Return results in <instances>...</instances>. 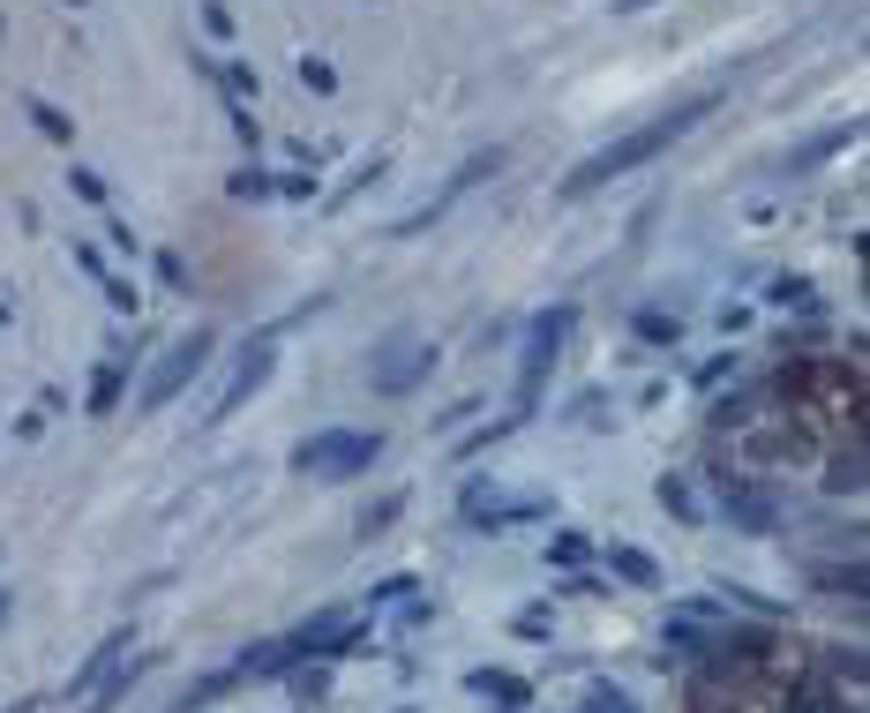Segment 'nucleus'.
I'll use <instances>...</instances> for the list:
<instances>
[{
	"instance_id": "nucleus-1",
	"label": "nucleus",
	"mask_w": 870,
	"mask_h": 713,
	"mask_svg": "<svg viewBox=\"0 0 870 713\" xmlns=\"http://www.w3.org/2000/svg\"><path fill=\"white\" fill-rule=\"evenodd\" d=\"M713 113V98H691V106H675V113H661V121H646V128H630V135H616L608 151H593L571 180H563V196H593V188H608V180H623L630 166H646V158H661L675 135H691V128Z\"/></svg>"
},
{
	"instance_id": "nucleus-2",
	"label": "nucleus",
	"mask_w": 870,
	"mask_h": 713,
	"mask_svg": "<svg viewBox=\"0 0 870 713\" xmlns=\"http://www.w3.org/2000/svg\"><path fill=\"white\" fill-rule=\"evenodd\" d=\"M383 459V436L375 428H323V436H300L293 473H316V481H353Z\"/></svg>"
},
{
	"instance_id": "nucleus-3",
	"label": "nucleus",
	"mask_w": 870,
	"mask_h": 713,
	"mask_svg": "<svg viewBox=\"0 0 870 713\" xmlns=\"http://www.w3.org/2000/svg\"><path fill=\"white\" fill-rule=\"evenodd\" d=\"M571 300H555L548 316H533V331H526V361H518V420L540 406V383H548V369H555V353H563V338H571Z\"/></svg>"
},
{
	"instance_id": "nucleus-4",
	"label": "nucleus",
	"mask_w": 870,
	"mask_h": 713,
	"mask_svg": "<svg viewBox=\"0 0 870 713\" xmlns=\"http://www.w3.org/2000/svg\"><path fill=\"white\" fill-rule=\"evenodd\" d=\"M203 361H210V331H188V338H173L166 353H158V369H151V383H143V414H158V406H173L188 383L203 376Z\"/></svg>"
},
{
	"instance_id": "nucleus-5",
	"label": "nucleus",
	"mask_w": 870,
	"mask_h": 713,
	"mask_svg": "<svg viewBox=\"0 0 870 713\" xmlns=\"http://www.w3.org/2000/svg\"><path fill=\"white\" fill-rule=\"evenodd\" d=\"M361 638H368V624H353V616H308L286 646H293V661H300V654H316V661H345V654H361Z\"/></svg>"
},
{
	"instance_id": "nucleus-6",
	"label": "nucleus",
	"mask_w": 870,
	"mask_h": 713,
	"mask_svg": "<svg viewBox=\"0 0 870 713\" xmlns=\"http://www.w3.org/2000/svg\"><path fill=\"white\" fill-rule=\"evenodd\" d=\"M271 369H278V353H271V338H255L249 345V361H241V369H233V383H225V391H218V406H210V428H218V420H233L241 414V406H249L255 391H263V383H271Z\"/></svg>"
},
{
	"instance_id": "nucleus-7",
	"label": "nucleus",
	"mask_w": 870,
	"mask_h": 713,
	"mask_svg": "<svg viewBox=\"0 0 870 713\" xmlns=\"http://www.w3.org/2000/svg\"><path fill=\"white\" fill-rule=\"evenodd\" d=\"M661 661H728V638H720V630H705L698 616H668Z\"/></svg>"
},
{
	"instance_id": "nucleus-8",
	"label": "nucleus",
	"mask_w": 870,
	"mask_h": 713,
	"mask_svg": "<svg viewBox=\"0 0 870 713\" xmlns=\"http://www.w3.org/2000/svg\"><path fill=\"white\" fill-rule=\"evenodd\" d=\"M503 166V151H488V158H465V166L451 173V188H443V196H428V204L420 210H406V218H398V226H390V233H398V241H406V233H420V226H428V218H443V210L458 204V196H465V188H473V180H481V173H496Z\"/></svg>"
},
{
	"instance_id": "nucleus-9",
	"label": "nucleus",
	"mask_w": 870,
	"mask_h": 713,
	"mask_svg": "<svg viewBox=\"0 0 870 713\" xmlns=\"http://www.w3.org/2000/svg\"><path fill=\"white\" fill-rule=\"evenodd\" d=\"M390 353H398V361H375V391H414L420 376H428V369H436V345H420V338H390Z\"/></svg>"
},
{
	"instance_id": "nucleus-10",
	"label": "nucleus",
	"mask_w": 870,
	"mask_h": 713,
	"mask_svg": "<svg viewBox=\"0 0 870 713\" xmlns=\"http://www.w3.org/2000/svg\"><path fill=\"white\" fill-rule=\"evenodd\" d=\"M465 691H473V699H496L503 713H526V706H533V683H526V676H510V669H473V676H465Z\"/></svg>"
},
{
	"instance_id": "nucleus-11",
	"label": "nucleus",
	"mask_w": 870,
	"mask_h": 713,
	"mask_svg": "<svg viewBox=\"0 0 870 713\" xmlns=\"http://www.w3.org/2000/svg\"><path fill=\"white\" fill-rule=\"evenodd\" d=\"M720 504H728V518H736L744 534H773V526H781V511L766 504L758 489H744V481H720Z\"/></svg>"
},
{
	"instance_id": "nucleus-12",
	"label": "nucleus",
	"mask_w": 870,
	"mask_h": 713,
	"mask_svg": "<svg viewBox=\"0 0 870 713\" xmlns=\"http://www.w3.org/2000/svg\"><path fill=\"white\" fill-rule=\"evenodd\" d=\"M121 654H128V630H113V638H106V646H98V654H84V669L68 676V699H90V691H98V683H106V676L121 669Z\"/></svg>"
},
{
	"instance_id": "nucleus-13",
	"label": "nucleus",
	"mask_w": 870,
	"mask_h": 713,
	"mask_svg": "<svg viewBox=\"0 0 870 713\" xmlns=\"http://www.w3.org/2000/svg\"><path fill=\"white\" fill-rule=\"evenodd\" d=\"M548 496H518V504H481L473 511V526H488V534H503V526H533V518H548Z\"/></svg>"
},
{
	"instance_id": "nucleus-14",
	"label": "nucleus",
	"mask_w": 870,
	"mask_h": 713,
	"mask_svg": "<svg viewBox=\"0 0 870 713\" xmlns=\"http://www.w3.org/2000/svg\"><path fill=\"white\" fill-rule=\"evenodd\" d=\"M608 563H616V579H630V586H661V563L646 556V548H608Z\"/></svg>"
},
{
	"instance_id": "nucleus-15",
	"label": "nucleus",
	"mask_w": 870,
	"mask_h": 713,
	"mask_svg": "<svg viewBox=\"0 0 870 713\" xmlns=\"http://www.w3.org/2000/svg\"><path fill=\"white\" fill-rule=\"evenodd\" d=\"M135 676H143V661H128V669H113L106 683H98V691H90V713H113V706L128 699V683H135Z\"/></svg>"
},
{
	"instance_id": "nucleus-16",
	"label": "nucleus",
	"mask_w": 870,
	"mask_h": 713,
	"mask_svg": "<svg viewBox=\"0 0 870 713\" xmlns=\"http://www.w3.org/2000/svg\"><path fill=\"white\" fill-rule=\"evenodd\" d=\"M293 669V646L278 638V646H255L249 661H241V676H286Z\"/></svg>"
},
{
	"instance_id": "nucleus-17",
	"label": "nucleus",
	"mask_w": 870,
	"mask_h": 713,
	"mask_svg": "<svg viewBox=\"0 0 870 713\" xmlns=\"http://www.w3.org/2000/svg\"><path fill=\"white\" fill-rule=\"evenodd\" d=\"M121 383H128L121 361H113V369H98V383H90V414H113V406H121Z\"/></svg>"
},
{
	"instance_id": "nucleus-18",
	"label": "nucleus",
	"mask_w": 870,
	"mask_h": 713,
	"mask_svg": "<svg viewBox=\"0 0 870 713\" xmlns=\"http://www.w3.org/2000/svg\"><path fill=\"white\" fill-rule=\"evenodd\" d=\"M585 556H593V541H585V534H555V541H548V563H555V571H579Z\"/></svg>"
},
{
	"instance_id": "nucleus-19",
	"label": "nucleus",
	"mask_w": 870,
	"mask_h": 713,
	"mask_svg": "<svg viewBox=\"0 0 870 713\" xmlns=\"http://www.w3.org/2000/svg\"><path fill=\"white\" fill-rule=\"evenodd\" d=\"M585 713H638L623 683H585Z\"/></svg>"
},
{
	"instance_id": "nucleus-20",
	"label": "nucleus",
	"mask_w": 870,
	"mask_h": 713,
	"mask_svg": "<svg viewBox=\"0 0 870 713\" xmlns=\"http://www.w3.org/2000/svg\"><path fill=\"white\" fill-rule=\"evenodd\" d=\"M638 338H646V345H675V338H683V323H675V316H661V308H646V316H638Z\"/></svg>"
},
{
	"instance_id": "nucleus-21",
	"label": "nucleus",
	"mask_w": 870,
	"mask_h": 713,
	"mask_svg": "<svg viewBox=\"0 0 870 713\" xmlns=\"http://www.w3.org/2000/svg\"><path fill=\"white\" fill-rule=\"evenodd\" d=\"M233 196H241V204H263V196H278V180H271V173H233Z\"/></svg>"
},
{
	"instance_id": "nucleus-22",
	"label": "nucleus",
	"mask_w": 870,
	"mask_h": 713,
	"mask_svg": "<svg viewBox=\"0 0 870 713\" xmlns=\"http://www.w3.org/2000/svg\"><path fill=\"white\" fill-rule=\"evenodd\" d=\"M661 504L675 511V518H698V496H691V489H683L675 473H661Z\"/></svg>"
},
{
	"instance_id": "nucleus-23",
	"label": "nucleus",
	"mask_w": 870,
	"mask_h": 713,
	"mask_svg": "<svg viewBox=\"0 0 870 713\" xmlns=\"http://www.w3.org/2000/svg\"><path fill=\"white\" fill-rule=\"evenodd\" d=\"M300 84H308V90H338L331 61H308V53H300Z\"/></svg>"
},
{
	"instance_id": "nucleus-24",
	"label": "nucleus",
	"mask_w": 870,
	"mask_h": 713,
	"mask_svg": "<svg viewBox=\"0 0 870 713\" xmlns=\"http://www.w3.org/2000/svg\"><path fill=\"white\" fill-rule=\"evenodd\" d=\"M106 300H113V308H121V316H135V300H143V294H135V286H128V278H106Z\"/></svg>"
},
{
	"instance_id": "nucleus-25",
	"label": "nucleus",
	"mask_w": 870,
	"mask_h": 713,
	"mask_svg": "<svg viewBox=\"0 0 870 713\" xmlns=\"http://www.w3.org/2000/svg\"><path fill=\"white\" fill-rule=\"evenodd\" d=\"M390 518H398V496H383V504H375L368 518H361V534H383V526H390Z\"/></svg>"
},
{
	"instance_id": "nucleus-26",
	"label": "nucleus",
	"mask_w": 870,
	"mask_h": 713,
	"mask_svg": "<svg viewBox=\"0 0 870 713\" xmlns=\"http://www.w3.org/2000/svg\"><path fill=\"white\" fill-rule=\"evenodd\" d=\"M406 593H414V579H383L368 601H375V608H390V601H406Z\"/></svg>"
},
{
	"instance_id": "nucleus-27",
	"label": "nucleus",
	"mask_w": 870,
	"mask_h": 713,
	"mask_svg": "<svg viewBox=\"0 0 870 713\" xmlns=\"http://www.w3.org/2000/svg\"><path fill=\"white\" fill-rule=\"evenodd\" d=\"M518 638H548V608H526V616H518Z\"/></svg>"
},
{
	"instance_id": "nucleus-28",
	"label": "nucleus",
	"mask_w": 870,
	"mask_h": 713,
	"mask_svg": "<svg viewBox=\"0 0 870 713\" xmlns=\"http://www.w3.org/2000/svg\"><path fill=\"white\" fill-rule=\"evenodd\" d=\"M623 8H653V0H623Z\"/></svg>"
}]
</instances>
